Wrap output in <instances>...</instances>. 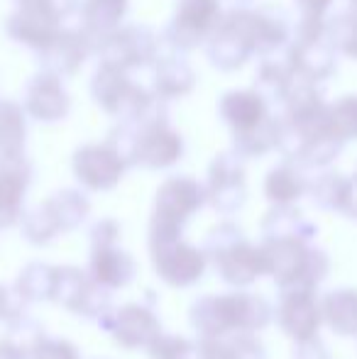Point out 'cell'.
Instances as JSON below:
<instances>
[{"mask_svg":"<svg viewBox=\"0 0 357 359\" xmlns=\"http://www.w3.org/2000/svg\"><path fill=\"white\" fill-rule=\"evenodd\" d=\"M189 318L201 340H206V337H218L235 330L257 332L269 325L274 311L267 298L248 291H235L223 293V296H203L194 301Z\"/></svg>","mask_w":357,"mask_h":359,"instance_id":"cell-1","label":"cell"},{"mask_svg":"<svg viewBox=\"0 0 357 359\" xmlns=\"http://www.w3.org/2000/svg\"><path fill=\"white\" fill-rule=\"evenodd\" d=\"M90 95L103 113L128 125H137L140 120H144L167 103V100L157 98L154 90L135 83L128 76V69L105 62L98 64L93 79H90Z\"/></svg>","mask_w":357,"mask_h":359,"instance_id":"cell-2","label":"cell"},{"mask_svg":"<svg viewBox=\"0 0 357 359\" xmlns=\"http://www.w3.org/2000/svg\"><path fill=\"white\" fill-rule=\"evenodd\" d=\"M262 255L267 274L279 288H314L328 274V255L318 247H311V240L301 237H279L264 240Z\"/></svg>","mask_w":357,"mask_h":359,"instance_id":"cell-3","label":"cell"},{"mask_svg":"<svg viewBox=\"0 0 357 359\" xmlns=\"http://www.w3.org/2000/svg\"><path fill=\"white\" fill-rule=\"evenodd\" d=\"M206 203V186L191 176H172L157 191L154 213L149 220V247L181 240L189 217Z\"/></svg>","mask_w":357,"mask_h":359,"instance_id":"cell-4","label":"cell"},{"mask_svg":"<svg viewBox=\"0 0 357 359\" xmlns=\"http://www.w3.org/2000/svg\"><path fill=\"white\" fill-rule=\"evenodd\" d=\"M133 128V149L130 164L142 169H169L184 156V137L169 125L164 108L154 110Z\"/></svg>","mask_w":357,"mask_h":359,"instance_id":"cell-5","label":"cell"},{"mask_svg":"<svg viewBox=\"0 0 357 359\" xmlns=\"http://www.w3.org/2000/svg\"><path fill=\"white\" fill-rule=\"evenodd\" d=\"M100 62L123 69H142L159 57V37L142 25H120L95 42Z\"/></svg>","mask_w":357,"mask_h":359,"instance_id":"cell-6","label":"cell"},{"mask_svg":"<svg viewBox=\"0 0 357 359\" xmlns=\"http://www.w3.org/2000/svg\"><path fill=\"white\" fill-rule=\"evenodd\" d=\"M220 18H223L220 0H177L164 39L177 52H189L210 37Z\"/></svg>","mask_w":357,"mask_h":359,"instance_id":"cell-7","label":"cell"},{"mask_svg":"<svg viewBox=\"0 0 357 359\" xmlns=\"http://www.w3.org/2000/svg\"><path fill=\"white\" fill-rule=\"evenodd\" d=\"M74 176L88 191H110L123 181L128 171V159L120 154L113 142H95L83 144L74 154Z\"/></svg>","mask_w":357,"mask_h":359,"instance_id":"cell-8","label":"cell"},{"mask_svg":"<svg viewBox=\"0 0 357 359\" xmlns=\"http://www.w3.org/2000/svg\"><path fill=\"white\" fill-rule=\"evenodd\" d=\"M248 201V181L245 164L238 151H223L213 159L206 181V203L213 205L218 213L233 215Z\"/></svg>","mask_w":357,"mask_h":359,"instance_id":"cell-9","label":"cell"},{"mask_svg":"<svg viewBox=\"0 0 357 359\" xmlns=\"http://www.w3.org/2000/svg\"><path fill=\"white\" fill-rule=\"evenodd\" d=\"M149 255H152L157 276L174 288H189L198 284L206 274V266H208L206 252L184 240L154 245L149 247Z\"/></svg>","mask_w":357,"mask_h":359,"instance_id":"cell-10","label":"cell"},{"mask_svg":"<svg viewBox=\"0 0 357 359\" xmlns=\"http://www.w3.org/2000/svg\"><path fill=\"white\" fill-rule=\"evenodd\" d=\"M103 330L113 335V340L125 350H149L154 340L162 335V323L152 308L142 303H125L120 308H110L103 318Z\"/></svg>","mask_w":357,"mask_h":359,"instance_id":"cell-11","label":"cell"},{"mask_svg":"<svg viewBox=\"0 0 357 359\" xmlns=\"http://www.w3.org/2000/svg\"><path fill=\"white\" fill-rule=\"evenodd\" d=\"M206 257L213 259L215 271L220 274V279L235 288L252 286L260 276L267 274L262 245L260 247L252 245V242L245 240V235H240V237H235V240L225 242V245L215 247V250L206 252Z\"/></svg>","mask_w":357,"mask_h":359,"instance_id":"cell-12","label":"cell"},{"mask_svg":"<svg viewBox=\"0 0 357 359\" xmlns=\"http://www.w3.org/2000/svg\"><path fill=\"white\" fill-rule=\"evenodd\" d=\"M276 325L286 332L294 342L311 340V337H318L321 323V303L316 298L314 288H281L279 306L274 311Z\"/></svg>","mask_w":357,"mask_h":359,"instance_id":"cell-13","label":"cell"},{"mask_svg":"<svg viewBox=\"0 0 357 359\" xmlns=\"http://www.w3.org/2000/svg\"><path fill=\"white\" fill-rule=\"evenodd\" d=\"M22 108L29 118L39 123H59L72 110V95H69L64 79L54 72H37L27 81L22 93Z\"/></svg>","mask_w":357,"mask_h":359,"instance_id":"cell-14","label":"cell"},{"mask_svg":"<svg viewBox=\"0 0 357 359\" xmlns=\"http://www.w3.org/2000/svg\"><path fill=\"white\" fill-rule=\"evenodd\" d=\"M218 113L223 118V123L233 130V140L257 133L262 125H267L274 118L271 105L255 88H240L223 93L218 100Z\"/></svg>","mask_w":357,"mask_h":359,"instance_id":"cell-15","label":"cell"},{"mask_svg":"<svg viewBox=\"0 0 357 359\" xmlns=\"http://www.w3.org/2000/svg\"><path fill=\"white\" fill-rule=\"evenodd\" d=\"M64 15L52 8H18L8 18V34L18 44L44 52L64 29Z\"/></svg>","mask_w":357,"mask_h":359,"instance_id":"cell-16","label":"cell"},{"mask_svg":"<svg viewBox=\"0 0 357 359\" xmlns=\"http://www.w3.org/2000/svg\"><path fill=\"white\" fill-rule=\"evenodd\" d=\"M93 49L95 39L83 27H64L59 37L44 52H39V59H42V69L59 74L64 79V76H74L81 72V67L86 64L88 54Z\"/></svg>","mask_w":357,"mask_h":359,"instance_id":"cell-17","label":"cell"},{"mask_svg":"<svg viewBox=\"0 0 357 359\" xmlns=\"http://www.w3.org/2000/svg\"><path fill=\"white\" fill-rule=\"evenodd\" d=\"M29 181H32V166L25 154L0 159V227L20 222Z\"/></svg>","mask_w":357,"mask_h":359,"instance_id":"cell-18","label":"cell"},{"mask_svg":"<svg viewBox=\"0 0 357 359\" xmlns=\"http://www.w3.org/2000/svg\"><path fill=\"white\" fill-rule=\"evenodd\" d=\"M135 271H137V264L118 242L90 245L88 276L95 284L110 288V291L113 288H125L135 279Z\"/></svg>","mask_w":357,"mask_h":359,"instance_id":"cell-19","label":"cell"},{"mask_svg":"<svg viewBox=\"0 0 357 359\" xmlns=\"http://www.w3.org/2000/svg\"><path fill=\"white\" fill-rule=\"evenodd\" d=\"M284 59L296 76L314 81V83H323L328 76L335 74V67H338V52L330 47L325 37L311 39V42H296L294 39Z\"/></svg>","mask_w":357,"mask_h":359,"instance_id":"cell-20","label":"cell"},{"mask_svg":"<svg viewBox=\"0 0 357 359\" xmlns=\"http://www.w3.org/2000/svg\"><path fill=\"white\" fill-rule=\"evenodd\" d=\"M196 86V74L191 69V64L184 57L172 49L169 54H159L154 59V79H152V90L157 98L162 100H174L184 98L194 90Z\"/></svg>","mask_w":357,"mask_h":359,"instance_id":"cell-21","label":"cell"},{"mask_svg":"<svg viewBox=\"0 0 357 359\" xmlns=\"http://www.w3.org/2000/svg\"><path fill=\"white\" fill-rule=\"evenodd\" d=\"M321 316L323 323L343 337L357 335V291L355 288H335L325 293L321 301Z\"/></svg>","mask_w":357,"mask_h":359,"instance_id":"cell-22","label":"cell"},{"mask_svg":"<svg viewBox=\"0 0 357 359\" xmlns=\"http://www.w3.org/2000/svg\"><path fill=\"white\" fill-rule=\"evenodd\" d=\"M128 8L130 0H83L79 5L83 29L98 42L100 37H105L108 32H113V29H118L123 25Z\"/></svg>","mask_w":357,"mask_h":359,"instance_id":"cell-23","label":"cell"},{"mask_svg":"<svg viewBox=\"0 0 357 359\" xmlns=\"http://www.w3.org/2000/svg\"><path fill=\"white\" fill-rule=\"evenodd\" d=\"M306 191H309V184H306L304 174L299 171L296 161L289 159L274 166L264 179V196L271 205H294Z\"/></svg>","mask_w":357,"mask_h":359,"instance_id":"cell-24","label":"cell"},{"mask_svg":"<svg viewBox=\"0 0 357 359\" xmlns=\"http://www.w3.org/2000/svg\"><path fill=\"white\" fill-rule=\"evenodd\" d=\"M208 359H264V347L255 332L235 330L201 340Z\"/></svg>","mask_w":357,"mask_h":359,"instance_id":"cell-25","label":"cell"},{"mask_svg":"<svg viewBox=\"0 0 357 359\" xmlns=\"http://www.w3.org/2000/svg\"><path fill=\"white\" fill-rule=\"evenodd\" d=\"M316 232H318V227L306 220V215L296 210L294 205H274L262 220L264 240H279V237L311 240V237H316Z\"/></svg>","mask_w":357,"mask_h":359,"instance_id":"cell-26","label":"cell"},{"mask_svg":"<svg viewBox=\"0 0 357 359\" xmlns=\"http://www.w3.org/2000/svg\"><path fill=\"white\" fill-rule=\"evenodd\" d=\"M27 113L15 100H0V159L25 154Z\"/></svg>","mask_w":357,"mask_h":359,"instance_id":"cell-27","label":"cell"},{"mask_svg":"<svg viewBox=\"0 0 357 359\" xmlns=\"http://www.w3.org/2000/svg\"><path fill=\"white\" fill-rule=\"evenodd\" d=\"M20 230H22L25 240L32 242V245H49L54 237L62 235V222H59L57 210L49 203V198L22 210Z\"/></svg>","mask_w":357,"mask_h":359,"instance_id":"cell-28","label":"cell"},{"mask_svg":"<svg viewBox=\"0 0 357 359\" xmlns=\"http://www.w3.org/2000/svg\"><path fill=\"white\" fill-rule=\"evenodd\" d=\"M54 279H57V266L44 264V262H32L20 271L18 281H15V291L22 296L25 303L52 301Z\"/></svg>","mask_w":357,"mask_h":359,"instance_id":"cell-29","label":"cell"},{"mask_svg":"<svg viewBox=\"0 0 357 359\" xmlns=\"http://www.w3.org/2000/svg\"><path fill=\"white\" fill-rule=\"evenodd\" d=\"M299 8V22L294 27L296 42H311V39L325 37V13L330 10L333 0H294Z\"/></svg>","mask_w":357,"mask_h":359,"instance_id":"cell-30","label":"cell"},{"mask_svg":"<svg viewBox=\"0 0 357 359\" xmlns=\"http://www.w3.org/2000/svg\"><path fill=\"white\" fill-rule=\"evenodd\" d=\"M49 203L57 210V217L62 222V232H72L76 227H81L90 213V203L86 194H81L79 189L57 191V194L49 196Z\"/></svg>","mask_w":357,"mask_h":359,"instance_id":"cell-31","label":"cell"},{"mask_svg":"<svg viewBox=\"0 0 357 359\" xmlns=\"http://www.w3.org/2000/svg\"><path fill=\"white\" fill-rule=\"evenodd\" d=\"M325 39L335 52L357 62V8L340 10L325 22Z\"/></svg>","mask_w":357,"mask_h":359,"instance_id":"cell-32","label":"cell"},{"mask_svg":"<svg viewBox=\"0 0 357 359\" xmlns=\"http://www.w3.org/2000/svg\"><path fill=\"white\" fill-rule=\"evenodd\" d=\"M90 284V276L83 274L76 266H57V279H54V296L52 301L59 303L67 311L76 313L83 293Z\"/></svg>","mask_w":357,"mask_h":359,"instance_id":"cell-33","label":"cell"},{"mask_svg":"<svg viewBox=\"0 0 357 359\" xmlns=\"http://www.w3.org/2000/svg\"><path fill=\"white\" fill-rule=\"evenodd\" d=\"M325 125L340 142L357 140V95H343L325 108Z\"/></svg>","mask_w":357,"mask_h":359,"instance_id":"cell-34","label":"cell"},{"mask_svg":"<svg viewBox=\"0 0 357 359\" xmlns=\"http://www.w3.org/2000/svg\"><path fill=\"white\" fill-rule=\"evenodd\" d=\"M348 184H350V179H345L343 174L328 171V174L318 176V179L309 186V194L318 208L343 213L345 196H348Z\"/></svg>","mask_w":357,"mask_h":359,"instance_id":"cell-35","label":"cell"},{"mask_svg":"<svg viewBox=\"0 0 357 359\" xmlns=\"http://www.w3.org/2000/svg\"><path fill=\"white\" fill-rule=\"evenodd\" d=\"M147 352L152 359H208L201 342L186 340L179 335H159Z\"/></svg>","mask_w":357,"mask_h":359,"instance_id":"cell-36","label":"cell"},{"mask_svg":"<svg viewBox=\"0 0 357 359\" xmlns=\"http://www.w3.org/2000/svg\"><path fill=\"white\" fill-rule=\"evenodd\" d=\"M10 335L8 340H13L15 345H20L25 352H32V347L39 342V337H44V330L39 327V323L34 318L25 316V313H18L15 318H10Z\"/></svg>","mask_w":357,"mask_h":359,"instance_id":"cell-37","label":"cell"},{"mask_svg":"<svg viewBox=\"0 0 357 359\" xmlns=\"http://www.w3.org/2000/svg\"><path fill=\"white\" fill-rule=\"evenodd\" d=\"M110 311V288L95 284L93 279H90V284L86 288V293H83L81 303H79L76 313L83 318H103L105 313Z\"/></svg>","mask_w":357,"mask_h":359,"instance_id":"cell-38","label":"cell"},{"mask_svg":"<svg viewBox=\"0 0 357 359\" xmlns=\"http://www.w3.org/2000/svg\"><path fill=\"white\" fill-rule=\"evenodd\" d=\"M29 359H81L79 350L69 340H59V337H39V342L32 347Z\"/></svg>","mask_w":357,"mask_h":359,"instance_id":"cell-39","label":"cell"},{"mask_svg":"<svg viewBox=\"0 0 357 359\" xmlns=\"http://www.w3.org/2000/svg\"><path fill=\"white\" fill-rule=\"evenodd\" d=\"M294 359H330L328 350L323 347V342L318 337H311V340H301L294 347Z\"/></svg>","mask_w":357,"mask_h":359,"instance_id":"cell-40","label":"cell"},{"mask_svg":"<svg viewBox=\"0 0 357 359\" xmlns=\"http://www.w3.org/2000/svg\"><path fill=\"white\" fill-rule=\"evenodd\" d=\"M22 296H20L18 291L13 288V293L5 291L3 286H0V318H5V320H10V318H15L18 313H22Z\"/></svg>","mask_w":357,"mask_h":359,"instance_id":"cell-41","label":"cell"},{"mask_svg":"<svg viewBox=\"0 0 357 359\" xmlns=\"http://www.w3.org/2000/svg\"><path fill=\"white\" fill-rule=\"evenodd\" d=\"M15 3H18V8H52L62 13L64 18L76 8V0H15Z\"/></svg>","mask_w":357,"mask_h":359,"instance_id":"cell-42","label":"cell"},{"mask_svg":"<svg viewBox=\"0 0 357 359\" xmlns=\"http://www.w3.org/2000/svg\"><path fill=\"white\" fill-rule=\"evenodd\" d=\"M29 355L20 345H15L13 340H0V359H27Z\"/></svg>","mask_w":357,"mask_h":359,"instance_id":"cell-43","label":"cell"},{"mask_svg":"<svg viewBox=\"0 0 357 359\" xmlns=\"http://www.w3.org/2000/svg\"><path fill=\"white\" fill-rule=\"evenodd\" d=\"M343 213L350 215V217H357V174L350 179V184H348V196H345Z\"/></svg>","mask_w":357,"mask_h":359,"instance_id":"cell-44","label":"cell"},{"mask_svg":"<svg viewBox=\"0 0 357 359\" xmlns=\"http://www.w3.org/2000/svg\"><path fill=\"white\" fill-rule=\"evenodd\" d=\"M235 3H238V5H250L252 0H235Z\"/></svg>","mask_w":357,"mask_h":359,"instance_id":"cell-45","label":"cell"},{"mask_svg":"<svg viewBox=\"0 0 357 359\" xmlns=\"http://www.w3.org/2000/svg\"><path fill=\"white\" fill-rule=\"evenodd\" d=\"M350 5H353V8H357V0H350Z\"/></svg>","mask_w":357,"mask_h":359,"instance_id":"cell-46","label":"cell"}]
</instances>
